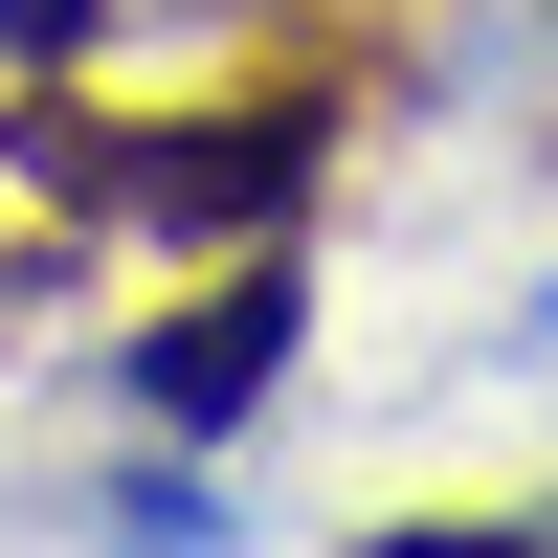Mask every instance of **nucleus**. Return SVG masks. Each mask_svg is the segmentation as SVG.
Wrapping results in <instances>:
<instances>
[{
  "label": "nucleus",
  "instance_id": "1",
  "mask_svg": "<svg viewBox=\"0 0 558 558\" xmlns=\"http://www.w3.org/2000/svg\"><path fill=\"white\" fill-rule=\"evenodd\" d=\"M45 157L89 179V202H134V223H268L313 179V112H179V134H89V112H45Z\"/></svg>",
  "mask_w": 558,
  "mask_h": 558
},
{
  "label": "nucleus",
  "instance_id": "2",
  "mask_svg": "<svg viewBox=\"0 0 558 558\" xmlns=\"http://www.w3.org/2000/svg\"><path fill=\"white\" fill-rule=\"evenodd\" d=\"M134 380H157V425H179V447H202V425H246V402L291 380V268H223V291L179 313V336L134 357Z\"/></svg>",
  "mask_w": 558,
  "mask_h": 558
},
{
  "label": "nucleus",
  "instance_id": "3",
  "mask_svg": "<svg viewBox=\"0 0 558 558\" xmlns=\"http://www.w3.org/2000/svg\"><path fill=\"white\" fill-rule=\"evenodd\" d=\"M0 45H23V68H68V45H89V0H0Z\"/></svg>",
  "mask_w": 558,
  "mask_h": 558
}]
</instances>
